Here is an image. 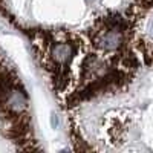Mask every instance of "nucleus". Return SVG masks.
I'll use <instances>...</instances> for the list:
<instances>
[{
	"label": "nucleus",
	"instance_id": "obj_1",
	"mask_svg": "<svg viewBox=\"0 0 153 153\" xmlns=\"http://www.w3.org/2000/svg\"><path fill=\"white\" fill-rule=\"evenodd\" d=\"M126 32L121 29H107L103 34H100L97 38H94L95 46L103 51H117L121 49L124 45Z\"/></svg>",
	"mask_w": 153,
	"mask_h": 153
},
{
	"label": "nucleus",
	"instance_id": "obj_2",
	"mask_svg": "<svg viewBox=\"0 0 153 153\" xmlns=\"http://www.w3.org/2000/svg\"><path fill=\"white\" fill-rule=\"evenodd\" d=\"M74 52H75V46L71 43H57V45H52V48H51L52 60L55 63H58V65H66V63H69Z\"/></svg>",
	"mask_w": 153,
	"mask_h": 153
}]
</instances>
